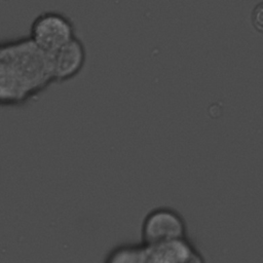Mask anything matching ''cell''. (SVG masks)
I'll use <instances>...</instances> for the list:
<instances>
[{
	"mask_svg": "<svg viewBox=\"0 0 263 263\" xmlns=\"http://www.w3.org/2000/svg\"><path fill=\"white\" fill-rule=\"evenodd\" d=\"M53 82L75 77L83 69L86 49L82 40L75 36L64 45L48 53Z\"/></svg>",
	"mask_w": 263,
	"mask_h": 263,
	"instance_id": "277c9868",
	"label": "cell"
},
{
	"mask_svg": "<svg viewBox=\"0 0 263 263\" xmlns=\"http://www.w3.org/2000/svg\"><path fill=\"white\" fill-rule=\"evenodd\" d=\"M145 247V263H205L201 254L188 237Z\"/></svg>",
	"mask_w": 263,
	"mask_h": 263,
	"instance_id": "5b68a950",
	"label": "cell"
},
{
	"mask_svg": "<svg viewBox=\"0 0 263 263\" xmlns=\"http://www.w3.org/2000/svg\"><path fill=\"white\" fill-rule=\"evenodd\" d=\"M44 52L50 53L76 36L70 16L58 10H45L35 16L28 35Z\"/></svg>",
	"mask_w": 263,
	"mask_h": 263,
	"instance_id": "3957f363",
	"label": "cell"
},
{
	"mask_svg": "<svg viewBox=\"0 0 263 263\" xmlns=\"http://www.w3.org/2000/svg\"><path fill=\"white\" fill-rule=\"evenodd\" d=\"M53 82L48 53L27 36L0 39V106H21Z\"/></svg>",
	"mask_w": 263,
	"mask_h": 263,
	"instance_id": "6da1fadb",
	"label": "cell"
},
{
	"mask_svg": "<svg viewBox=\"0 0 263 263\" xmlns=\"http://www.w3.org/2000/svg\"><path fill=\"white\" fill-rule=\"evenodd\" d=\"M142 243L157 246L187 237V224L182 214L176 209L160 205L150 210L141 226Z\"/></svg>",
	"mask_w": 263,
	"mask_h": 263,
	"instance_id": "7a4b0ae2",
	"label": "cell"
},
{
	"mask_svg": "<svg viewBox=\"0 0 263 263\" xmlns=\"http://www.w3.org/2000/svg\"><path fill=\"white\" fill-rule=\"evenodd\" d=\"M146 247L140 243H121L107 254L104 263H145Z\"/></svg>",
	"mask_w": 263,
	"mask_h": 263,
	"instance_id": "8992f818",
	"label": "cell"
}]
</instances>
